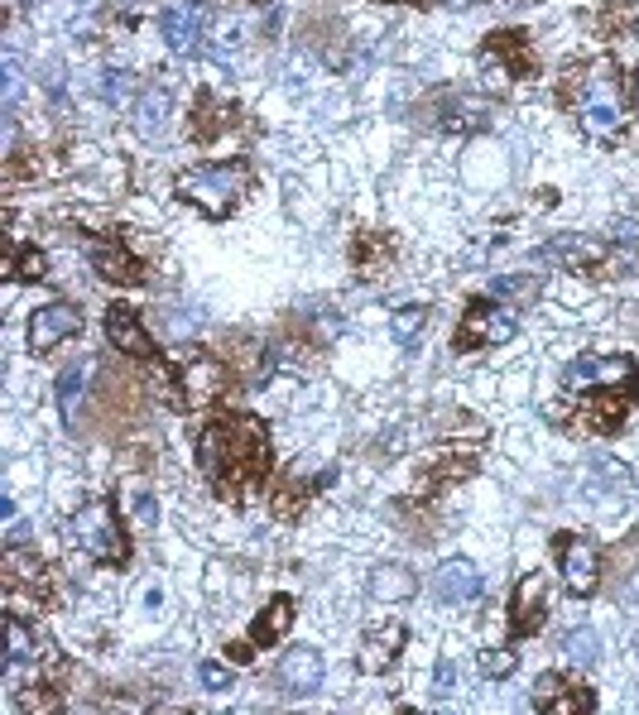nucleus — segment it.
Returning <instances> with one entry per match:
<instances>
[{
	"label": "nucleus",
	"instance_id": "obj_1",
	"mask_svg": "<svg viewBox=\"0 0 639 715\" xmlns=\"http://www.w3.org/2000/svg\"><path fill=\"white\" fill-rule=\"evenodd\" d=\"M197 466L222 490H246L270 471V432L260 418H222L197 437Z\"/></svg>",
	"mask_w": 639,
	"mask_h": 715
},
{
	"label": "nucleus",
	"instance_id": "obj_2",
	"mask_svg": "<svg viewBox=\"0 0 639 715\" xmlns=\"http://www.w3.org/2000/svg\"><path fill=\"white\" fill-rule=\"evenodd\" d=\"M620 116H625L620 111V68H615L611 58L582 68V77H577V120H582V130H587L591 140H615Z\"/></svg>",
	"mask_w": 639,
	"mask_h": 715
},
{
	"label": "nucleus",
	"instance_id": "obj_3",
	"mask_svg": "<svg viewBox=\"0 0 639 715\" xmlns=\"http://www.w3.org/2000/svg\"><path fill=\"white\" fill-rule=\"evenodd\" d=\"M173 188H178L183 202H193L197 212L226 216L236 202H241V192H246V168L241 164H202V168L178 173Z\"/></svg>",
	"mask_w": 639,
	"mask_h": 715
},
{
	"label": "nucleus",
	"instance_id": "obj_4",
	"mask_svg": "<svg viewBox=\"0 0 639 715\" xmlns=\"http://www.w3.org/2000/svg\"><path fill=\"white\" fill-rule=\"evenodd\" d=\"M73 538L77 548L87 552V557H97V562H125V533H121V519H116V509L106 500H87L82 509L73 514Z\"/></svg>",
	"mask_w": 639,
	"mask_h": 715
},
{
	"label": "nucleus",
	"instance_id": "obj_5",
	"mask_svg": "<svg viewBox=\"0 0 639 715\" xmlns=\"http://www.w3.org/2000/svg\"><path fill=\"white\" fill-rule=\"evenodd\" d=\"M563 380L572 394H615L635 384V365L625 356H577Z\"/></svg>",
	"mask_w": 639,
	"mask_h": 715
},
{
	"label": "nucleus",
	"instance_id": "obj_6",
	"mask_svg": "<svg viewBox=\"0 0 639 715\" xmlns=\"http://www.w3.org/2000/svg\"><path fill=\"white\" fill-rule=\"evenodd\" d=\"M558 567H563V581L572 596H591L596 581H601V552L587 533H563L558 538Z\"/></svg>",
	"mask_w": 639,
	"mask_h": 715
},
{
	"label": "nucleus",
	"instance_id": "obj_7",
	"mask_svg": "<svg viewBox=\"0 0 639 715\" xmlns=\"http://www.w3.org/2000/svg\"><path fill=\"white\" fill-rule=\"evenodd\" d=\"M515 336V312L495 308V303H471V312L457 327V346L462 351H481V346H500Z\"/></svg>",
	"mask_w": 639,
	"mask_h": 715
},
{
	"label": "nucleus",
	"instance_id": "obj_8",
	"mask_svg": "<svg viewBox=\"0 0 639 715\" xmlns=\"http://www.w3.org/2000/svg\"><path fill=\"white\" fill-rule=\"evenodd\" d=\"M207 5L202 0H178L169 5L164 15H159V29H164V39H169L173 53H197V48L207 44Z\"/></svg>",
	"mask_w": 639,
	"mask_h": 715
},
{
	"label": "nucleus",
	"instance_id": "obj_9",
	"mask_svg": "<svg viewBox=\"0 0 639 715\" xmlns=\"http://www.w3.org/2000/svg\"><path fill=\"white\" fill-rule=\"evenodd\" d=\"M77 332H82V308H73V303H49L29 317V346L34 351H53Z\"/></svg>",
	"mask_w": 639,
	"mask_h": 715
},
{
	"label": "nucleus",
	"instance_id": "obj_10",
	"mask_svg": "<svg viewBox=\"0 0 639 715\" xmlns=\"http://www.w3.org/2000/svg\"><path fill=\"white\" fill-rule=\"evenodd\" d=\"M226 384H231V375H226V365H222V360H212V356H193L188 365H183V399H188L193 408L212 404V399H222V394H226Z\"/></svg>",
	"mask_w": 639,
	"mask_h": 715
},
{
	"label": "nucleus",
	"instance_id": "obj_11",
	"mask_svg": "<svg viewBox=\"0 0 639 715\" xmlns=\"http://www.w3.org/2000/svg\"><path fill=\"white\" fill-rule=\"evenodd\" d=\"M322 653L318 648H294L279 663V692L284 696H313L322 687Z\"/></svg>",
	"mask_w": 639,
	"mask_h": 715
},
{
	"label": "nucleus",
	"instance_id": "obj_12",
	"mask_svg": "<svg viewBox=\"0 0 639 715\" xmlns=\"http://www.w3.org/2000/svg\"><path fill=\"white\" fill-rule=\"evenodd\" d=\"M433 596L447 600V605H467V600L481 596V572L471 562H462V557H452L433 576Z\"/></svg>",
	"mask_w": 639,
	"mask_h": 715
},
{
	"label": "nucleus",
	"instance_id": "obj_13",
	"mask_svg": "<svg viewBox=\"0 0 639 715\" xmlns=\"http://www.w3.org/2000/svg\"><path fill=\"white\" fill-rule=\"evenodd\" d=\"M534 706H539V711H553V715L591 711V692L587 687H572L558 672H548V677H539V687H534Z\"/></svg>",
	"mask_w": 639,
	"mask_h": 715
},
{
	"label": "nucleus",
	"instance_id": "obj_14",
	"mask_svg": "<svg viewBox=\"0 0 639 715\" xmlns=\"http://www.w3.org/2000/svg\"><path fill=\"white\" fill-rule=\"evenodd\" d=\"M87 260H92V269H97L106 284H125V288H130V284H140V279H145V269L130 260L121 245H106V240H92V245H87Z\"/></svg>",
	"mask_w": 639,
	"mask_h": 715
},
{
	"label": "nucleus",
	"instance_id": "obj_15",
	"mask_svg": "<svg viewBox=\"0 0 639 715\" xmlns=\"http://www.w3.org/2000/svg\"><path fill=\"white\" fill-rule=\"evenodd\" d=\"M106 336L121 346L125 356H135V360H149V356H154V346H149L145 327H140V317H135L130 308H111V312H106Z\"/></svg>",
	"mask_w": 639,
	"mask_h": 715
},
{
	"label": "nucleus",
	"instance_id": "obj_16",
	"mask_svg": "<svg viewBox=\"0 0 639 715\" xmlns=\"http://www.w3.org/2000/svg\"><path fill=\"white\" fill-rule=\"evenodd\" d=\"M543 605H548V586H543V576H524L515 591V634H539L543 624Z\"/></svg>",
	"mask_w": 639,
	"mask_h": 715
},
{
	"label": "nucleus",
	"instance_id": "obj_17",
	"mask_svg": "<svg viewBox=\"0 0 639 715\" xmlns=\"http://www.w3.org/2000/svg\"><path fill=\"white\" fill-rule=\"evenodd\" d=\"M615 596L639 610V533H630L615 548Z\"/></svg>",
	"mask_w": 639,
	"mask_h": 715
},
{
	"label": "nucleus",
	"instance_id": "obj_18",
	"mask_svg": "<svg viewBox=\"0 0 639 715\" xmlns=\"http://www.w3.org/2000/svg\"><path fill=\"white\" fill-rule=\"evenodd\" d=\"M5 586H10V596H20V591H44V562L29 557L25 548H10L5 552Z\"/></svg>",
	"mask_w": 639,
	"mask_h": 715
},
{
	"label": "nucleus",
	"instance_id": "obj_19",
	"mask_svg": "<svg viewBox=\"0 0 639 715\" xmlns=\"http://www.w3.org/2000/svg\"><path fill=\"white\" fill-rule=\"evenodd\" d=\"M601 255H606V245L587 236H553L543 245V260H563V264H596Z\"/></svg>",
	"mask_w": 639,
	"mask_h": 715
},
{
	"label": "nucleus",
	"instance_id": "obj_20",
	"mask_svg": "<svg viewBox=\"0 0 639 715\" xmlns=\"http://www.w3.org/2000/svg\"><path fill=\"white\" fill-rule=\"evenodd\" d=\"M289 620H294V600L289 596H274L265 610H260V620H255V629H250V648L260 644H274L284 629H289Z\"/></svg>",
	"mask_w": 639,
	"mask_h": 715
},
{
	"label": "nucleus",
	"instance_id": "obj_21",
	"mask_svg": "<svg viewBox=\"0 0 639 715\" xmlns=\"http://www.w3.org/2000/svg\"><path fill=\"white\" fill-rule=\"evenodd\" d=\"M164 125H169V92H164V87H149V92H140V101H135V130H140L145 140H154Z\"/></svg>",
	"mask_w": 639,
	"mask_h": 715
},
{
	"label": "nucleus",
	"instance_id": "obj_22",
	"mask_svg": "<svg viewBox=\"0 0 639 715\" xmlns=\"http://www.w3.org/2000/svg\"><path fill=\"white\" fill-rule=\"evenodd\" d=\"M418 591V581L409 567H380V572L370 576V596L385 600V605H394V600H409Z\"/></svg>",
	"mask_w": 639,
	"mask_h": 715
},
{
	"label": "nucleus",
	"instance_id": "obj_23",
	"mask_svg": "<svg viewBox=\"0 0 639 715\" xmlns=\"http://www.w3.org/2000/svg\"><path fill=\"white\" fill-rule=\"evenodd\" d=\"M87 375H92V365L82 360V365H68L63 375H58V413L73 423L77 418V404H82V394H87Z\"/></svg>",
	"mask_w": 639,
	"mask_h": 715
},
{
	"label": "nucleus",
	"instance_id": "obj_24",
	"mask_svg": "<svg viewBox=\"0 0 639 715\" xmlns=\"http://www.w3.org/2000/svg\"><path fill=\"white\" fill-rule=\"evenodd\" d=\"M399 644H404V629H399V624H390V634H385V639H380V634H370L366 648H361V668L380 672L394 658V648H399Z\"/></svg>",
	"mask_w": 639,
	"mask_h": 715
},
{
	"label": "nucleus",
	"instance_id": "obj_25",
	"mask_svg": "<svg viewBox=\"0 0 639 715\" xmlns=\"http://www.w3.org/2000/svg\"><path fill=\"white\" fill-rule=\"evenodd\" d=\"M423 327H428V308H423V303H409V308H399L390 317V332L399 346H414Z\"/></svg>",
	"mask_w": 639,
	"mask_h": 715
},
{
	"label": "nucleus",
	"instance_id": "obj_26",
	"mask_svg": "<svg viewBox=\"0 0 639 715\" xmlns=\"http://www.w3.org/2000/svg\"><path fill=\"white\" fill-rule=\"evenodd\" d=\"M25 663H39V644H34V634L25 629V620L10 615V672H20Z\"/></svg>",
	"mask_w": 639,
	"mask_h": 715
},
{
	"label": "nucleus",
	"instance_id": "obj_27",
	"mask_svg": "<svg viewBox=\"0 0 639 715\" xmlns=\"http://www.w3.org/2000/svg\"><path fill=\"white\" fill-rule=\"evenodd\" d=\"M491 53L500 63H510V72H529V44H524V34H495Z\"/></svg>",
	"mask_w": 639,
	"mask_h": 715
},
{
	"label": "nucleus",
	"instance_id": "obj_28",
	"mask_svg": "<svg viewBox=\"0 0 639 715\" xmlns=\"http://www.w3.org/2000/svg\"><path fill=\"white\" fill-rule=\"evenodd\" d=\"M563 648H567V658H572V663H582V668H591V663L601 658V639H596V629H587V624H582V629H572Z\"/></svg>",
	"mask_w": 639,
	"mask_h": 715
},
{
	"label": "nucleus",
	"instance_id": "obj_29",
	"mask_svg": "<svg viewBox=\"0 0 639 715\" xmlns=\"http://www.w3.org/2000/svg\"><path fill=\"white\" fill-rule=\"evenodd\" d=\"M236 120V106H226V101H207V120H197V140H212L217 130H226Z\"/></svg>",
	"mask_w": 639,
	"mask_h": 715
},
{
	"label": "nucleus",
	"instance_id": "obj_30",
	"mask_svg": "<svg viewBox=\"0 0 639 715\" xmlns=\"http://www.w3.org/2000/svg\"><path fill=\"white\" fill-rule=\"evenodd\" d=\"M491 293L495 298H534V293H539V279H534V274H515V279H495L491 284Z\"/></svg>",
	"mask_w": 639,
	"mask_h": 715
},
{
	"label": "nucleus",
	"instance_id": "obj_31",
	"mask_svg": "<svg viewBox=\"0 0 639 715\" xmlns=\"http://www.w3.org/2000/svg\"><path fill=\"white\" fill-rule=\"evenodd\" d=\"M130 92H135V77H130V72H106V77H101V96H106L111 106H125Z\"/></svg>",
	"mask_w": 639,
	"mask_h": 715
},
{
	"label": "nucleus",
	"instance_id": "obj_32",
	"mask_svg": "<svg viewBox=\"0 0 639 715\" xmlns=\"http://www.w3.org/2000/svg\"><path fill=\"white\" fill-rule=\"evenodd\" d=\"M481 672H486V677H505V672H515V653H505V648H486V653H481Z\"/></svg>",
	"mask_w": 639,
	"mask_h": 715
},
{
	"label": "nucleus",
	"instance_id": "obj_33",
	"mask_svg": "<svg viewBox=\"0 0 639 715\" xmlns=\"http://www.w3.org/2000/svg\"><path fill=\"white\" fill-rule=\"evenodd\" d=\"M197 682H202L207 692H226V687H231V668H222V663H202V668H197Z\"/></svg>",
	"mask_w": 639,
	"mask_h": 715
},
{
	"label": "nucleus",
	"instance_id": "obj_34",
	"mask_svg": "<svg viewBox=\"0 0 639 715\" xmlns=\"http://www.w3.org/2000/svg\"><path fill=\"white\" fill-rule=\"evenodd\" d=\"M15 274H20V279H39V274H44V255H34V250L15 255Z\"/></svg>",
	"mask_w": 639,
	"mask_h": 715
},
{
	"label": "nucleus",
	"instance_id": "obj_35",
	"mask_svg": "<svg viewBox=\"0 0 639 715\" xmlns=\"http://www.w3.org/2000/svg\"><path fill=\"white\" fill-rule=\"evenodd\" d=\"M452 682H457V668H452V658H443V663H438V687H452Z\"/></svg>",
	"mask_w": 639,
	"mask_h": 715
},
{
	"label": "nucleus",
	"instance_id": "obj_36",
	"mask_svg": "<svg viewBox=\"0 0 639 715\" xmlns=\"http://www.w3.org/2000/svg\"><path fill=\"white\" fill-rule=\"evenodd\" d=\"M25 538H29L25 524H10V548H25Z\"/></svg>",
	"mask_w": 639,
	"mask_h": 715
},
{
	"label": "nucleus",
	"instance_id": "obj_37",
	"mask_svg": "<svg viewBox=\"0 0 639 715\" xmlns=\"http://www.w3.org/2000/svg\"><path fill=\"white\" fill-rule=\"evenodd\" d=\"M635 111H639V72H635Z\"/></svg>",
	"mask_w": 639,
	"mask_h": 715
},
{
	"label": "nucleus",
	"instance_id": "obj_38",
	"mask_svg": "<svg viewBox=\"0 0 639 715\" xmlns=\"http://www.w3.org/2000/svg\"><path fill=\"white\" fill-rule=\"evenodd\" d=\"M447 5H471V0H447Z\"/></svg>",
	"mask_w": 639,
	"mask_h": 715
},
{
	"label": "nucleus",
	"instance_id": "obj_39",
	"mask_svg": "<svg viewBox=\"0 0 639 715\" xmlns=\"http://www.w3.org/2000/svg\"><path fill=\"white\" fill-rule=\"evenodd\" d=\"M505 5H519V0H505Z\"/></svg>",
	"mask_w": 639,
	"mask_h": 715
}]
</instances>
